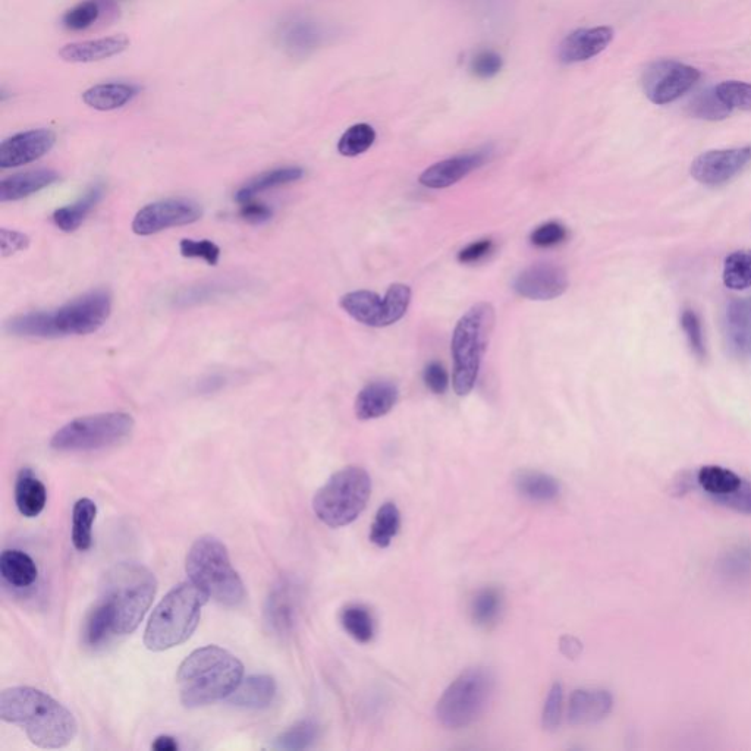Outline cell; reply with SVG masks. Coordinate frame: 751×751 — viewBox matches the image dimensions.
Masks as SVG:
<instances>
[{"label":"cell","mask_w":751,"mask_h":751,"mask_svg":"<svg viewBox=\"0 0 751 751\" xmlns=\"http://www.w3.org/2000/svg\"><path fill=\"white\" fill-rule=\"evenodd\" d=\"M561 649L565 655L573 658V656H577L578 652H580V643L573 639V637H565V639H562L561 641Z\"/></svg>","instance_id":"57"},{"label":"cell","mask_w":751,"mask_h":751,"mask_svg":"<svg viewBox=\"0 0 751 751\" xmlns=\"http://www.w3.org/2000/svg\"><path fill=\"white\" fill-rule=\"evenodd\" d=\"M97 507L89 498L78 499L72 509V545L77 551H89L93 545V524Z\"/></svg>","instance_id":"34"},{"label":"cell","mask_w":751,"mask_h":751,"mask_svg":"<svg viewBox=\"0 0 751 751\" xmlns=\"http://www.w3.org/2000/svg\"><path fill=\"white\" fill-rule=\"evenodd\" d=\"M55 143V133L45 128L12 135L0 144V168H20L36 162L47 155Z\"/></svg>","instance_id":"17"},{"label":"cell","mask_w":751,"mask_h":751,"mask_svg":"<svg viewBox=\"0 0 751 751\" xmlns=\"http://www.w3.org/2000/svg\"><path fill=\"white\" fill-rule=\"evenodd\" d=\"M567 288V272L552 263H537L527 267L514 282V289L518 295L534 301L555 300L561 297Z\"/></svg>","instance_id":"16"},{"label":"cell","mask_w":751,"mask_h":751,"mask_svg":"<svg viewBox=\"0 0 751 751\" xmlns=\"http://www.w3.org/2000/svg\"><path fill=\"white\" fill-rule=\"evenodd\" d=\"M97 2H118V0H97Z\"/></svg>","instance_id":"58"},{"label":"cell","mask_w":751,"mask_h":751,"mask_svg":"<svg viewBox=\"0 0 751 751\" xmlns=\"http://www.w3.org/2000/svg\"><path fill=\"white\" fill-rule=\"evenodd\" d=\"M135 421L127 413H102L69 421L53 435L50 446L58 452H91L127 441Z\"/></svg>","instance_id":"10"},{"label":"cell","mask_w":751,"mask_h":751,"mask_svg":"<svg viewBox=\"0 0 751 751\" xmlns=\"http://www.w3.org/2000/svg\"><path fill=\"white\" fill-rule=\"evenodd\" d=\"M152 749L155 751H177L179 749L177 740L169 735H160L152 744Z\"/></svg>","instance_id":"56"},{"label":"cell","mask_w":751,"mask_h":751,"mask_svg":"<svg viewBox=\"0 0 751 751\" xmlns=\"http://www.w3.org/2000/svg\"><path fill=\"white\" fill-rule=\"evenodd\" d=\"M100 17V5L97 0H87V2L78 3L74 8L69 9L67 14L62 18V23L67 30L81 31L91 27Z\"/></svg>","instance_id":"43"},{"label":"cell","mask_w":751,"mask_h":751,"mask_svg":"<svg viewBox=\"0 0 751 751\" xmlns=\"http://www.w3.org/2000/svg\"><path fill=\"white\" fill-rule=\"evenodd\" d=\"M614 40L611 27L580 28L568 34L559 45L558 56L562 64H580L602 53Z\"/></svg>","instance_id":"19"},{"label":"cell","mask_w":751,"mask_h":751,"mask_svg":"<svg viewBox=\"0 0 751 751\" xmlns=\"http://www.w3.org/2000/svg\"><path fill=\"white\" fill-rule=\"evenodd\" d=\"M681 326L685 336H687L688 344H690L691 351L696 355L699 360L706 358L705 339H703L702 323H700L699 317L693 310H684L683 316H681Z\"/></svg>","instance_id":"46"},{"label":"cell","mask_w":751,"mask_h":751,"mask_svg":"<svg viewBox=\"0 0 751 751\" xmlns=\"http://www.w3.org/2000/svg\"><path fill=\"white\" fill-rule=\"evenodd\" d=\"M190 580L207 597L228 608L243 605L247 593L240 574L232 567L228 549L215 536H201L185 559Z\"/></svg>","instance_id":"6"},{"label":"cell","mask_w":751,"mask_h":751,"mask_svg":"<svg viewBox=\"0 0 751 751\" xmlns=\"http://www.w3.org/2000/svg\"><path fill=\"white\" fill-rule=\"evenodd\" d=\"M716 91L729 108L751 111V84L743 81H725L716 87Z\"/></svg>","instance_id":"44"},{"label":"cell","mask_w":751,"mask_h":751,"mask_svg":"<svg viewBox=\"0 0 751 751\" xmlns=\"http://www.w3.org/2000/svg\"><path fill=\"white\" fill-rule=\"evenodd\" d=\"M502 605H504V596L501 590L496 587H485L479 590L471 600V619L479 627H490L498 621Z\"/></svg>","instance_id":"35"},{"label":"cell","mask_w":751,"mask_h":751,"mask_svg":"<svg viewBox=\"0 0 751 751\" xmlns=\"http://www.w3.org/2000/svg\"><path fill=\"white\" fill-rule=\"evenodd\" d=\"M492 155L493 149L489 146L476 150V152L442 160V162L435 163L421 174L420 184L427 188H433V190L451 187L471 172L479 169L480 166L485 165Z\"/></svg>","instance_id":"18"},{"label":"cell","mask_w":751,"mask_h":751,"mask_svg":"<svg viewBox=\"0 0 751 751\" xmlns=\"http://www.w3.org/2000/svg\"><path fill=\"white\" fill-rule=\"evenodd\" d=\"M424 383L427 388L436 395L445 394L449 385L448 373H446L445 367L441 363H430L429 366L424 369L423 375Z\"/></svg>","instance_id":"51"},{"label":"cell","mask_w":751,"mask_h":751,"mask_svg":"<svg viewBox=\"0 0 751 751\" xmlns=\"http://www.w3.org/2000/svg\"><path fill=\"white\" fill-rule=\"evenodd\" d=\"M699 78V69L683 62L663 59L644 69L641 84L650 102L655 105H668L693 89Z\"/></svg>","instance_id":"12"},{"label":"cell","mask_w":751,"mask_h":751,"mask_svg":"<svg viewBox=\"0 0 751 751\" xmlns=\"http://www.w3.org/2000/svg\"><path fill=\"white\" fill-rule=\"evenodd\" d=\"M112 297L108 291L97 289L65 306L50 311L21 314L6 323V331L23 338H64L89 335L99 331L111 316Z\"/></svg>","instance_id":"3"},{"label":"cell","mask_w":751,"mask_h":751,"mask_svg":"<svg viewBox=\"0 0 751 751\" xmlns=\"http://www.w3.org/2000/svg\"><path fill=\"white\" fill-rule=\"evenodd\" d=\"M240 216L250 223H263L272 218V209L256 199L248 200L240 204Z\"/></svg>","instance_id":"52"},{"label":"cell","mask_w":751,"mask_h":751,"mask_svg":"<svg viewBox=\"0 0 751 751\" xmlns=\"http://www.w3.org/2000/svg\"><path fill=\"white\" fill-rule=\"evenodd\" d=\"M614 697L602 688H580L570 697L568 719L575 727L597 724L611 713Z\"/></svg>","instance_id":"21"},{"label":"cell","mask_w":751,"mask_h":751,"mask_svg":"<svg viewBox=\"0 0 751 751\" xmlns=\"http://www.w3.org/2000/svg\"><path fill=\"white\" fill-rule=\"evenodd\" d=\"M179 250L188 259H201L210 266H216L221 259V248L209 240H182Z\"/></svg>","instance_id":"45"},{"label":"cell","mask_w":751,"mask_h":751,"mask_svg":"<svg viewBox=\"0 0 751 751\" xmlns=\"http://www.w3.org/2000/svg\"><path fill=\"white\" fill-rule=\"evenodd\" d=\"M27 235L21 234L17 231H8V229H2V251L3 256H11V254L17 253V251L25 250L28 247Z\"/></svg>","instance_id":"55"},{"label":"cell","mask_w":751,"mask_h":751,"mask_svg":"<svg viewBox=\"0 0 751 751\" xmlns=\"http://www.w3.org/2000/svg\"><path fill=\"white\" fill-rule=\"evenodd\" d=\"M372 495V479L364 468H342L326 485L317 490L313 499L316 517L332 529L354 523L366 508Z\"/></svg>","instance_id":"8"},{"label":"cell","mask_w":751,"mask_h":751,"mask_svg":"<svg viewBox=\"0 0 751 751\" xmlns=\"http://www.w3.org/2000/svg\"><path fill=\"white\" fill-rule=\"evenodd\" d=\"M244 677V665L237 656L210 644L194 650L179 666V699L188 709L213 705L228 699Z\"/></svg>","instance_id":"2"},{"label":"cell","mask_w":751,"mask_h":751,"mask_svg":"<svg viewBox=\"0 0 751 751\" xmlns=\"http://www.w3.org/2000/svg\"><path fill=\"white\" fill-rule=\"evenodd\" d=\"M278 693L275 678L257 674L243 678L237 690L228 697L231 705L241 709L262 710L272 705Z\"/></svg>","instance_id":"23"},{"label":"cell","mask_w":751,"mask_h":751,"mask_svg":"<svg viewBox=\"0 0 751 751\" xmlns=\"http://www.w3.org/2000/svg\"><path fill=\"white\" fill-rule=\"evenodd\" d=\"M376 141V131L372 125L357 124L348 128L338 143V150L342 156L354 157L363 155Z\"/></svg>","instance_id":"42"},{"label":"cell","mask_w":751,"mask_h":751,"mask_svg":"<svg viewBox=\"0 0 751 751\" xmlns=\"http://www.w3.org/2000/svg\"><path fill=\"white\" fill-rule=\"evenodd\" d=\"M687 109L693 118L705 119V121H722L732 112L727 103L719 97L716 87L699 91L696 96L691 97Z\"/></svg>","instance_id":"37"},{"label":"cell","mask_w":751,"mask_h":751,"mask_svg":"<svg viewBox=\"0 0 751 751\" xmlns=\"http://www.w3.org/2000/svg\"><path fill=\"white\" fill-rule=\"evenodd\" d=\"M341 624L358 643H369L375 637V619L363 605H348L342 609Z\"/></svg>","instance_id":"39"},{"label":"cell","mask_w":751,"mask_h":751,"mask_svg":"<svg viewBox=\"0 0 751 751\" xmlns=\"http://www.w3.org/2000/svg\"><path fill=\"white\" fill-rule=\"evenodd\" d=\"M130 39L125 34L86 40V42L69 43L59 50V56L72 64H90L105 61L127 50Z\"/></svg>","instance_id":"22"},{"label":"cell","mask_w":751,"mask_h":751,"mask_svg":"<svg viewBox=\"0 0 751 751\" xmlns=\"http://www.w3.org/2000/svg\"><path fill=\"white\" fill-rule=\"evenodd\" d=\"M398 401V388L391 382H373L355 399V414L360 420L386 416Z\"/></svg>","instance_id":"24"},{"label":"cell","mask_w":751,"mask_h":751,"mask_svg":"<svg viewBox=\"0 0 751 751\" xmlns=\"http://www.w3.org/2000/svg\"><path fill=\"white\" fill-rule=\"evenodd\" d=\"M15 502H17L20 514L27 518L39 517L46 507V486L30 468H23L18 473L17 483H15Z\"/></svg>","instance_id":"26"},{"label":"cell","mask_w":751,"mask_h":751,"mask_svg":"<svg viewBox=\"0 0 751 751\" xmlns=\"http://www.w3.org/2000/svg\"><path fill=\"white\" fill-rule=\"evenodd\" d=\"M502 67H504V61L499 53L493 50H482L471 59L470 71L480 80H490L501 72Z\"/></svg>","instance_id":"47"},{"label":"cell","mask_w":751,"mask_h":751,"mask_svg":"<svg viewBox=\"0 0 751 751\" xmlns=\"http://www.w3.org/2000/svg\"><path fill=\"white\" fill-rule=\"evenodd\" d=\"M743 480V477L721 465H706L697 473V483L715 502L734 493Z\"/></svg>","instance_id":"32"},{"label":"cell","mask_w":751,"mask_h":751,"mask_svg":"<svg viewBox=\"0 0 751 751\" xmlns=\"http://www.w3.org/2000/svg\"><path fill=\"white\" fill-rule=\"evenodd\" d=\"M0 574L9 586L27 589L39 578L36 562L18 549H6L0 555Z\"/></svg>","instance_id":"29"},{"label":"cell","mask_w":751,"mask_h":751,"mask_svg":"<svg viewBox=\"0 0 751 751\" xmlns=\"http://www.w3.org/2000/svg\"><path fill=\"white\" fill-rule=\"evenodd\" d=\"M725 570L727 573L737 575L747 573L751 570V551L750 549H738V551L732 552L728 556L727 561L724 562Z\"/></svg>","instance_id":"54"},{"label":"cell","mask_w":751,"mask_h":751,"mask_svg":"<svg viewBox=\"0 0 751 751\" xmlns=\"http://www.w3.org/2000/svg\"><path fill=\"white\" fill-rule=\"evenodd\" d=\"M203 209L196 201L169 199L147 204L135 215L133 231L141 237L159 234L175 226L190 225L200 221Z\"/></svg>","instance_id":"13"},{"label":"cell","mask_w":751,"mask_h":751,"mask_svg":"<svg viewBox=\"0 0 751 751\" xmlns=\"http://www.w3.org/2000/svg\"><path fill=\"white\" fill-rule=\"evenodd\" d=\"M724 284L734 291L751 287V250L735 251L725 259Z\"/></svg>","instance_id":"41"},{"label":"cell","mask_w":751,"mask_h":751,"mask_svg":"<svg viewBox=\"0 0 751 751\" xmlns=\"http://www.w3.org/2000/svg\"><path fill=\"white\" fill-rule=\"evenodd\" d=\"M492 250V240H480L461 250L460 254H458V260L461 263H465V265H470V263L480 262V260L485 259Z\"/></svg>","instance_id":"53"},{"label":"cell","mask_w":751,"mask_h":751,"mask_svg":"<svg viewBox=\"0 0 751 751\" xmlns=\"http://www.w3.org/2000/svg\"><path fill=\"white\" fill-rule=\"evenodd\" d=\"M156 592L155 574L135 562L116 564L103 575L100 600L112 611L115 636H127L137 630Z\"/></svg>","instance_id":"4"},{"label":"cell","mask_w":751,"mask_h":751,"mask_svg":"<svg viewBox=\"0 0 751 751\" xmlns=\"http://www.w3.org/2000/svg\"><path fill=\"white\" fill-rule=\"evenodd\" d=\"M326 39L325 28L309 18H292L279 27V45L295 58L309 56L319 49Z\"/></svg>","instance_id":"20"},{"label":"cell","mask_w":751,"mask_h":751,"mask_svg":"<svg viewBox=\"0 0 751 751\" xmlns=\"http://www.w3.org/2000/svg\"><path fill=\"white\" fill-rule=\"evenodd\" d=\"M303 605V587L295 578L281 577L267 595L265 622L275 636H289L298 624Z\"/></svg>","instance_id":"14"},{"label":"cell","mask_w":751,"mask_h":751,"mask_svg":"<svg viewBox=\"0 0 751 751\" xmlns=\"http://www.w3.org/2000/svg\"><path fill=\"white\" fill-rule=\"evenodd\" d=\"M410 301V287L395 284L388 289L385 298H380L376 292L363 289L344 295L339 304L357 322L372 328H386L405 316Z\"/></svg>","instance_id":"11"},{"label":"cell","mask_w":751,"mask_h":751,"mask_svg":"<svg viewBox=\"0 0 751 751\" xmlns=\"http://www.w3.org/2000/svg\"><path fill=\"white\" fill-rule=\"evenodd\" d=\"M112 636H115L112 611L103 600L99 599L86 619L84 639L90 647H99Z\"/></svg>","instance_id":"36"},{"label":"cell","mask_w":751,"mask_h":751,"mask_svg":"<svg viewBox=\"0 0 751 751\" xmlns=\"http://www.w3.org/2000/svg\"><path fill=\"white\" fill-rule=\"evenodd\" d=\"M568 231L564 225L558 222H548L534 229L530 235L531 244L540 248L555 247L567 240Z\"/></svg>","instance_id":"49"},{"label":"cell","mask_w":751,"mask_h":751,"mask_svg":"<svg viewBox=\"0 0 751 751\" xmlns=\"http://www.w3.org/2000/svg\"><path fill=\"white\" fill-rule=\"evenodd\" d=\"M103 197L102 185H93L84 197L75 201L74 204L61 207L53 213V222L58 226L61 231L74 232L80 228L81 223L86 221L87 216L90 215L91 210L97 206Z\"/></svg>","instance_id":"33"},{"label":"cell","mask_w":751,"mask_h":751,"mask_svg":"<svg viewBox=\"0 0 751 751\" xmlns=\"http://www.w3.org/2000/svg\"><path fill=\"white\" fill-rule=\"evenodd\" d=\"M514 483L515 489L521 496L531 502H539V504L555 501L561 493V485H559L558 480L551 474L542 473V471H520L515 476Z\"/></svg>","instance_id":"30"},{"label":"cell","mask_w":751,"mask_h":751,"mask_svg":"<svg viewBox=\"0 0 751 751\" xmlns=\"http://www.w3.org/2000/svg\"><path fill=\"white\" fill-rule=\"evenodd\" d=\"M728 342L732 350L746 353L751 350V298L729 303L727 309Z\"/></svg>","instance_id":"31"},{"label":"cell","mask_w":751,"mask_h":751,"mask_svg":"<svg viewBox=\"0 0 751 751\" xmlns=\"http://www.w3.org/2000/svg\"><path fill=\"white\" fill-rule=\"evenodd\" d=\"M718 504L724 505L732 511L741 512V514L751 515V482L744 479L741 486L734 493L721 499Z\"/></svg>","instance_id":"50"},{"label":"cell","mask_w":751,"mask_h":751,"mask_svg":"<svg viewBox=\"0 0 751 751\" xmlns=\"http://www.w3.org/2000/svg\"><path fill=\"white\" fill-rule=\"evenodd\" d=\"M320 735V728L311 719L297 722L275 738L273 747L279 750H307L314 746Z\"/></svg>","instance_id":"38"},{"label":"cell","mask_w":751,"mask_h":751,"mask_svg":"<svg viewBox=\"0 0 751 751\" xmlns=\"http://www.w3.org/2000/svg\"><path fill=\"white\" fill-rule=\"evenodd\" d=\"M564 690L559 683L553 684L543 707L542 725L546 731H555L561 724Z\"/></svg>","instance_id":"48"},{"label":"cell","mask_w":751,"mask_h":751,"mask_svg":"<svg viewBox=\"0 0 751 751\" xmlns=\"http://www.w3.org/2000/svg\"><path fill=\"white\" fill-rule=\"evenodd\" d=\"M495 691V675L483 666L465 669L443 691L436 718L443 727L461 729L470 727L486 712Z\"/></svg>","instance_id":"9"},{"label":"cell","mask_w":751,"mask_h":751,"mask_svg":"<svg viewBox=\"0 0 751 751\" xmlns=\"http://www.w3.org/2000/svg\"><path fill=\"white\" fill-rule=\"evenodd\" d=\"M207 597L193 581L181 583L153 611L144 631V644L152 652H165L185 643L199 627Z\"/></svg>","instance_id":"5"},{"label":"cell","mask_w":751,"mask_h":751,"mask_svg":"<svg viewBox=\"0 0 751 751\" xmlns=\"http://www.w3.org/2000/svg\"><path fill=\"white\" fill-rule=\"evenodd\" d=\"M401 527V514L394 502H386L377 511L370 540L379 548H388Z\"/></svg>","instance_id":"40"},{"label":"cell","mask_w":751,"mask_h":751,"mask_svg":"<svg viewBox=\"0 0 751 751\" xmlns=\"http://www.w3.org/2000/svg\"><path fill=\"white\" fill-rule=\"evenodd\" d=\"M493 326L495 309L489 303H479L471 307L455 326L452 335V385L455 394L460 397L470 394L476 386Z\"/></svg>","instance_id":"7"},{"label":"cell","mask_w":751,"mask_h":751,"mask_svg":"<svg viewBox=\"0 0 751 751\" xmlns=\"http://www.w3.org/2000/svg\"><path fill=\"white\" fill-rule=\"evenodd\" d=\"M751 163V146L712 150L703 153L691 165V175L700 184L719 187L737 177Z\"/></svg>","instance_id":"15"},{"label":"cell","mask_w":751,"mask_h":751,"mask_svg":"<svg viewBox=\"0 0 751 751\" xmlns=\"http://www.w3.org/2000/svg\"><path fill=\"white\" fill-rule=\"evenodd\" d=\"M59 174L53 169H36V171L21 172L11 175L0 182V201L23 200L33 196L39 191L45 190L49 185L55 184Z\"/></svg>","instance_id":"25"},{"label":"cell","mask_w":751,"mask_h":751,"mask_svg":"<svg viewBox=\"0 0 751 751\" xmlns=\"http://www.w3.org/2000/svg\"><path fill=\"white\" fill-rule=\"evenodd\" d=\"M0 719L23 729L28 740L40 749H62L78 734L77 719L67 707L33 687L3 690Z\"/></svg>","instance_id":"1"},{"label":"cell","mask_w":751,"mask_h":751,"mask_svg":"<svg viewBox=\"0 0 751 751\" xmlns=\"http://www.w3.org/2000/svg\"><path fill=\"white\" fill-rule=\"evenodd\" d=\"M303 177L304 171L298 166H284V168L263 172V174L256 175L250 181L245 182L243 187L235 194V200L238 204H241L244 201L256 199L259 194L265 193V191L292 184V182L300 181Z\"/></svg>","instance_id":"28"},{"label":"cell","mask_w":751,"mask_h":751,"mask_svg":"<svg viewBox=\"0 0 751 751\" xmlns=\"http://www.w3.org/2000/svg\"><path fill=\"white\" fill-rule=\"evenodd\" d=\"M138 89L134 84L128 83H103L90 87L83 93V102L91 109L100 112L115 111L124 108L127 103L137 96Z\"/></svg>","instance_id":"27"}]
</instances>
